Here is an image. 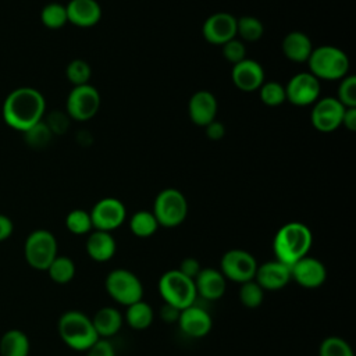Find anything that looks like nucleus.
Masks as SVG:
<instances>
[{"label":"nucleus","instance_id":"obj_32","mask_svg":"<svg viewBox=\"0 0 356 356\" xmlns=\"http://www.w3.org/2000/svg\"><path fill=\"white\" fill-rule=\"evenodd\" d=\"M40 19L43 25L50 29H58L64 26L65 22L68 21L65 6L60 3H50L44 6L40 13Z\"/></svg>","mask_w":356,"mask_h":356},{"label":"nucleus","instance_id":"obj_1","mask_svg":"<svg viewBox=\"0 0 356 356\" xmlns=\"http://www.w3.org/2000/svg\"><path fill=\"white\" fill-rule=\"evenodd\" d=\"M46 102L43 95L33 88H18L4 100L3 118L14 129L28 131L42 121Z\"/></svg>","mask_w":356,"mask_h":356},{"label":"nucleus","instance_id":"obj_28","mask_svg":"<svg viewBox=\"0 0 356 356\" xmlns=\"http://www.w3.org/2000/svg\"><path fill=\"white\" fill-rule=\"evenodd\" d=\"M56 284H68L75 277V263L67 256H58L46 270Z\"/></svg>","mask_w":356,"mask_h":356},{"label":"nucleus","instance_id":"obj_18","mask_svg":"<svg viewBox=\"0 0 356 356\" xmlns=\"http://www.w3.org/2000/svg\"><path fill=\"white\" fill-rule=\"evenodd\" d=\"M232 82L243 92H253L259 89L264 82L263 67L250 58H245L232 67Z\"/></svg>","mask_w":356,"mask_h":356},{"label":"nucleus","instance_id":"obj_27","mask_svg":"<svg viewBox=\"0 0 356 356\" xmlns=\"http://www.w3.org/2000/svg\"><path fill=\"white\" fill-rule=\"evenodd\" d=\"M160 225H159L154 214L152 211H146V210L136 211L129 220V229L138 238L152 236L157 231Z\"/></svg>","mask_w":356,"mask_h":356},{"label":"nucleus","instance_id":"obj_37","mask_svg":"<svg viewBox=\"0 0 356 356\" xmlns=\"http://www.w3.org/2000/svg\"><path fill=\"white\" fill-rule=\"evenodd\" d=\"M337 100L343 107H356V78L353 75L342 78Z\"/></svg>","mask_w":356,"mask_h":356},{"label":"nucleus","instance_id":"obj_33","mask_svg":"<svg viewBox=\"0 0 356 356\" xmlns=\"http://www.w3.org/2000/svg\"><path fill=\"white\" fill-rule=\"evenodd\" d=\"M259 89H260V99L266 106L277 107L286 100L285 86H282L280 82H275V81L263 82V85Z\"/></svg>","mask_w":356,"mask_h":356},{"label":"nucleus","instance_id":"obj_31","mask_svg":"<svg viewBox=\"0 0 356 356\" xmlns=\"http://www.w3.org/2000/svg\"><path fill=\"white\" fill-rule=\"evenodd\" d=\"M264 292L266 291L254 280H250V281H246V282L241 284L238 296H239L241 303L245 307L256 309L263 303Z\"/></svg>","mask_w":356,"mask_h":356},{"label":"nucleus","instance_id":"obj_7","mask_svg":"<svg viewBox=\"0 0 356 356\" xmlns=\"http://www.w3.org/2000/svg\"><path fill=\"white\" fill-rule=\"evenodd\" d=\"M26 263L39 271H46L57 257V239L47 229L32 231L24 243Z\"/></svg>","mask_w":356,"mask_h":356},{"label":"nucleus","instance_id":"obj_34","mask_svg":"<svg viewBox=\"0 0 356 356\" xmlns=\"http://www.w3.org/2000/svg\"><path fill=\"white\" fill-rule=\"evenodd\" d=\"M318 356H355L350 345L341 337H327L318 348Z\"/></svg>","mask_w":356,"mask_h":356},{"label":"nucleus","instance_id":"obj_12","mask_svg":"<svg viewBox=\"0 0 356 356\" xmlns=\"http://www.w3.org/2000/svg\"><path fill=\"white\" fill-rule=\"evenodd\" d=\"M320 79L310 72H299L292 76L285 86V96L293 106H309L317 102L320 96Z\"/></svg>","mask_w":356,"mask_h":356},{"label":"nucleus","instance_id":"obj_13","mask_svg":"<svg viewBox=\"0 0 356 356\" xmlns=\"http://www.w3.org/2000/svg\"><path fill=\"white\" fill-rule=\"evenodd\" d=\"M345 108L335 97H323L314 103L312 124L320 132H332L342 125Z\"/></svg>","mask_w":356,"mask_h":356},{"label":"nucleus","instance_id":"obj_10","mask_svg":"<svg viewBox=\"0 0 356 356\" xmlns=\"http://www.w3.org/2000/svg\"><path fill=\"white\" fill-rule=\"evenodd\" d=\"M100 108V95L89 83L74 86L67 99V113L76 121H88Z\"/></svg>","mask_w":356,"mask_h":356},{"label":"nucleus","instance_id":"obj_35","mask_svg":"<svg viewBox=\"0 0 356 356\" xmlns=\"http://www.w3.org/2000/svg\"><path fill=\"white\" fill-rule=\"evenodd\" d=\"M65 75L67 79L74 85V86H79V85H86L90 79L92 75V70L90 65L85 61V60H72L65 70Z\"/></svg>","mask_w":356,"mask_h":356},{"label":"nucleus","instance_id":"obj_11","mask_svg":"<svg viewBox=\"0 0 356 356\" xmlns=\"http://www.w3.org/2000/svg\"><path fill=\"white\" fill-rule=\"evenodd\" d=\"M93 229L111 232L118 228L127 217L125 206L115 197L100 199L89 211Z\"/></svg>","mask_w":356,"mask_h":356},{"label":"nucleus","instance_id":"obj_43","mask_svg":"<svg viewBox=\"0 0 356 356\" xmlns=\"http://www.w3.org/2000/svg\"><path fill=\"white\" fill-rule=\"evenodd\" d=\"M179 312L177 307L171 306V305H167L164 303L163 307L160 309V317L164 323H177L178 321V317H179Z\"/></svg>","mask_w":356,"mask_h":356},{"label":"nucleus","instance_id":"obj_45","mask_svg":"<svg viewBox=\"0 0 356 356\" xmlns=\"http://www.w3.org/2000/svg\"><path fill=\"white\" fill-rule=\"evenodd\" d=\"M13 221L8 217L0 214V242L13 234Z\"/></svg>","mask_w":356,"mask_h":356},{"label":"nucleus","instance_id":"obj_38","mask_svg":"<svg viewBox=\"0 0 356 356\" xmlns=\"http://www.w3.org/2000/svg\"><path fill=\"white\" fill-rule=\"evenodd\" d=\"M222 56L227 61H229L232 65L246 58V49L245 43L236 38L228 40L222 44Z\"/></svg>","mask_w":356,"mask_h":356},{"label":"nucleus","instance_id":"obj_5","mask_svg":"<svg viewBox=\"0 0 356 356\" xmlns=\"http://www.w3.org/2000/svg\"><path fill=\"white\" fill-rule=\"evenodd\" d=\"M159 292L164 303L182 310L195 305L196 288L192 278L184 275L179 270H168L159 280Z\"/></svg>","mask_w":356,"mask_h":356},{"label":"nucleus","instance_id":"obj_15","mask_svg":"<svg viewBox=\"0 0 356 356\" xmlns=\"http://www.w3.org/2000/svg\"><path fill=\"white\" fill-rule=\"evenodd\" d=\"M202 32L209 43L222 46L236 36V18L228 13H216L204 21Z\"/></svg>","mask_w":356,"mask_h":356},{"label":"nucleus","instance_id":"obj_9","mask_svg":"<svg viewBox=\"0 0 356 356\" xmlns=\"http://www.w3.org/2000/svg\"><path fill=\"white\" fill-rule=\"evenodd\" d=\"M257 266L254 256L243 249H231L220 260V271L225 280L238 284L254 280Z\"/></svg>","mask_w":356,"mask_h":356},{"label":"nucleus","instance_id":"obj_6","mask_svg":"<svg viewBox=\"0 0 356 356\" xmlns=\"http://www.w3.org/2000/svg\"><path fill=\"white\" fill-rule=\"evenodd\" d=\"M104 288L111 299L125 307L143 299L140 280L127 268L111 270L104 280Z\"/></svg>","mask_w":356,"mask_h":356},{"label":"nucleus","instance_id":"obj_4","mask_svg":"<svg viewBox=\"0 0 356 356\" xmlns=\"http://www.w3.org/2000/svg\"><path fill=\"white\" fill-rule=\"evenodd\" d=\"M310 74L317 79H341L349 70L348 56L335 46H320L312 50L307 60Z\"/></svg>","mask_w":356,"mask_h":356},{"label":"nucleus","instance_id":"obj_8","mask_svg":"<svg viewBox=\"0 0 356 356\" xmlns=\"http://www.w3.org/2000/svg\"><path fill=\"white\" fill-rule=\"evenodd\" d=\"M161 227L174 228L184 222L188 214V202L182 192L174 188L163 189L154 199L152 211Z\"/></svg>","mask_w":356,"mask_h":356},{"label":"nucleus","instance_id":"obj_23","mask_svg":"<svg viewBox=\"0 0 356 356\" xmlns=\"http://www.w3.org/2000/svg\"><path fill=\"white\" fill-rule=\"evenodd\" d=\"M93 327L99 338L108 339L114 337L122 327L124 317L120 310L111 306H104L99 309L95 316L92 317Z\"/></svg>","mask_w":356,"mask_h":356},{"label":"nucleus","instance_id":"obj_26","mask_svg":"<svg viewBox=\"0 0 356 356\" xmlns=\"http://www.w3.org/2000/svg\"><path fill=\"white\" fill-rule=\"evenodd\" d=\"M154 318V312L149 303H146L143 299L138 300L129 306H127V312L124 316L125 323L138 331L146 330L152 325Z\"/></svg>","mask_w":356,"mask_h":356},{"label":"nucleus","instance_id":"obj_40","mask_svg":"<svg viewBox=\"0 0 356 356\" xmlns=\"http://www.w3.org/2000/svg\"><path fill=\"white\" fill-rule=\"evenodd\" d=\"M177 270H179L184 275L195 280V277L202 270V266H200V263L195 257H186V259H184L181 261V264H179V267Z\"/></svg>","mask_w":356,"mask_h":356},{"label":"nucleus","instance_id":"obj_41","mask_svg":"<svg viewBox=\"0 0 356 356\" xmlns=\"http://www.w3.org/2000/svg\"><path fill=\"white\" fill-rule=\"evenodd\" d=\"M47 127L50 128L51 134L56 132V134H61L67 129L68 127V120H67V115L63 114V113H53L50 117H49V121L46 122Z\"/></svg>","mask_w":356,"mask_h":356},{"label":"nucleus","instance_id":"obj_29","mask_svg":"<svg viewBox=\"0 0 356 356\" xmlns=\"http://www.w3.org/2000/svg\"><path fill=\"white\" fill-rule=\"evenodd\" d=\"M263 32L264 26L259 18L250 15L236 18V35H239L242 40L256 42L263 36Z\"/></svg>","mask_w":356,"mask_h":356},{"label":"nucleus","instance_id":"obj_14","mask_svg":"<svg viewBox=\"0 0 356 356\" xmlns=\"http://www.w3.org/2000/svg\"><path fill=\"white\" fill-rule=\"evenodd\" d=\"M291 280L303 288H318L327 280V268L323 261L316 257L305 256L291 267Z\"/></svg>","mask_w":356,"mask_h":356},{"label":"nucleus","instance_id":"obj_24","mask_svg":"<svg viewBox=\"0 0 356 356\" xmlns=\"http://www.w3.org/2000/svg\"><path fill=\"white\" fill-rule=\"evenodd\" d=\"M313 50L312 40L303 32H289L282 40V51L285 57L293 63H305L309 60Z\"/></svg>","mask_w":356,"mask_h":356},{"label":"nucleus","instance_id":"obj_19","mask_svg":"<svg viewBox=\"0 0 356 356\" xmlns=\"http://www.w3.org/2000/svg\"><path fill=\"white\" fill-rule=\"evenodd\" d=\"M189 118L199 127H206L216 120L217 99L209 90H197L192 95L188 103Z\"/></svg>","mask_w":356,"mask_h":356},{"label":"nucleus","instance_id":"obj_17","mask_svg":"<svg viewBox=\"0 0 356 356\" xmlns=\"http://www.w3.org/2000/svg\"><path fill=\"white\" fill-rule=\"evenodd\" d=\"M254 281L264 289V291H278L282 289L291 281V270L289 266L278 261L271 260L257 266Z\"/></svg>","mask_w":356,"mask_h":356},{"label":"nucleus","instance_id":"obj_39","mask_svg":"<svg viewBox=\"0 0 356 356\" xmlns=\"http://www.w3.org/2000/svg\"><path fill=\"white\" fill-rule=\"evenodd\" d=\"M86 356H115V349L108 339L99 338L88 350Z\"/></svg>","mask_w":356,"mask_h":356},{"label":"nucleus","instance_id":"obj_36","mask_svg":"<svg viewBox=\"0 0 356 356\" xmlns=\"http://www.w3.org/2000/svg\"><path fill=\"white\" fill-rule=\"evenodd\" d=\"M24 134H25V139H26L28 145H31L32 147H43L44 145L49 143V140L51 138V131L47 127V124L43 121L38 122L36 125H33Z\"/></svg>","mask_w":356,"mask_h":356},{"label":"nucleus","instance_id":"obj_3","mask_svg":"<svg viewBox=\"0 0 356 356\" xmlns=\"http://www.w3.org/2000/svg\"><path fill=\"white\" fill-rule=\"evenodd\" d=\"M57 328L63 342L78 352H86L99 339L92 317L81 310H68L63 313Z\"/></svg>","mask_w":356,"mask_h":356},{"label":"nucleus","instance_id":"obj_20","mask_svg":"<svg viewBox=\"0 0 356 356\" xmlns=\"http://www.w3.org/2000/svg\"><path fill=\"white\" fill-rule=\"evenodd\" d=\"M196 293L207 300H217L225 293L227 280L220 270L206 267L193 280Z\"/></svg>","mask_w":356,"mask_h":356},{"label":"nucleus","instance_id":"obj_22","mask_svg":"<svg viewBox=\"0 0 356 356\" xmlns=\"http://www.w3.org/2000/svg\"><path fill=\"white\" fill-rule=\"evenodd\" d=\"M117 250V243L111 232L95 229L89 234L86 239V253L88 256L99 263L108 261L113 259Z\"/></svg>","mask_w":356,"mask_h":356},{"label":"nucleus","instance_id":"obj_21","mask_svg":"<svg viewBox=\"0 0 356 356\" xmlns=\"http://www.w3.org/2000/svg\"><path fill=\"white\" fill-rule=\"evenodd\" d=\"M65 10L68 21L81 28L93 26L102 18V7L96 0H71Z\"/></svg>","mask_w":356,"mask_h":356},{"label":"nucleus","instance_id":"obj_2","mask_svg":"<svg viewBox=\"0 0 356 356\" xmlns=\"http://www.w3.org/2000/svg\"><path fill=\"white\" fill-rule=\"evenodd\" d=\"M313 243V234L303 222L292 221L282 225L273 241V252L275 260L292 266L302 257L309 254Z\"/></svg>","mask_w":356,"mask_h":356},{"label":"nucleus","instance_id":"obj_30","mask_svg":"<svg viewBox=\"0 0 356 356\" xmlns=\"http://www.w3.org/2000/svg\"><path fill=\"white\" fill-rule=\"evenodd\" d=\"M65 227L74 235H85L93 229L90 214L86 210L75 209L65 217Z\"/></svg>","mask_w":356,"mask_h":356},{"label":"nucleus","instance_id":"obj_44","mask_svg":"<svg viewBox=\"0 0 356 356\" xmlns=\"http://www.w3.org/2000/svg\"><path fill=\"white\" fill-rule=\"evenodd\" d=\"M342 125L348 128L349 131L356 129V107H346L343 117H342Z\"/></svg>","mask_w":356,"mask_h":356},{"label":"nucleus","instance_id":"obj_25","mask_svg":"<svg viewBox=\"0 0 356 356\" xmlns=\"http://www.w3.org/2000/svg\"><path fill=\"white\" fill-rule=\"evenodd\" d=\"M29 339L19 330H8L0 339V356H28Z\"/></svg>","mask_w":356,"mask_h":356},{"label":"nucleus","instance_id":"obj_16","mask_svg":"<svg viewBox=\"0 0 356 356\" xmlns=\"http://www.w3.org/2000/svg\"><path fill=\"white\" fill-rule=\"evenodd\" d=\"M177 323L181 331L191 338H203L211 331L213 327L211 316L196 305L182 309Z\"/></svg>","mask_w":356,"mask_h":356},{"label":"nucleus","instance_id":"obj_42","mask_svg":"<svg viewBox=\"0 0 356 356\" xmlns=\"http://www.w3.org/2000/svg\"><path fill=\"white\" fill-rule=\"evenodd\" d=\"M204 128H206L207 138L211 139V140H220L224 136V134H225L224 125L221 122L216 121V120L211 121L210 124H207Z\"/></svg>","mask_w":356,"mask_h":356}]
</instances>
